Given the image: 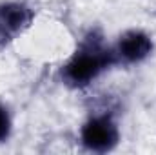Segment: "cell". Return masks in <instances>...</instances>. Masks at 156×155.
Masks as SVG:
<instances>
[{
  "label": "cell",
  "instance_id": "6da1fadb",
  "mask_svg": "<svg viewBox=\"0 0 156 155\" xmlns=\"http://www.w3.org/2000/svg\"><path fill=\"white\" fill-rule=\"evenodd\" d=\"M109 64H113L111 51L104 49L98 40H89L64 66L62 77L69 86L82 88L94 80Z\"/></svg>",
  "mask_w": 156,
  "mask_h": 155
},
{
  "label": "cell",
  "instance_id": "7a4b0ae2",
  "mask_svg": "<svg viewBox=\"0 0 156 155\" xmlns=\"http://www.w3.org/2000/svg\"><path fill=\"white\" fill-rule=\"evenodd\" d=\"M82 142L93 152H107L118 142V128L109 117H93L82 128Z\"/></svg>",
  "mask_w": 156,
  "mask_h": 155
},
{
  "label": "cell",
  "instance_id": "3957f363",
  "mask_svg": "<svg viewBox=\"0 0 156 155\" xmlns=\"http://www.w3.org/2000/svg\"><path fill=\"white\" fill-rule=\"evenodd\" d=\"M151 49H153V42L142 31H129L122 35L118 42V55L127 62L144 60L151 53Z\"/></svg>",
  "mask_w": 156,
  "mask_h": 155
},
{
  "label": "cell",
  "instance_id": "277c9868",
  "mask_svg": "<svg viewBox=\"0 0 156 155\" xmlns=\"http://www.w3.org/2000/svg\"><path fill=\"white\" fill-rule=\"evenodd\" d=\"M31 11L20 4L0 6V29L4 33H18L31 22Z\"/></svg>",
  "mask_w": 156,
  "mask_h": 155
},
{
  "label": "cell",
  "instance_id": "5b68a950",
  "mask_svg": "<svg viewBox=\"0 0 156 155\" xmlns=\"http://www.w3.org/2000/svg\"><path fill=\"white\" fill-rule=\"evenodd\" d=\"M9 128H11L9 115H7V112L0 106V141H4V139L9 135Z\"/></svg>",
  "mask_w": 156,
  "mask_h": 155
}]
</instances>
